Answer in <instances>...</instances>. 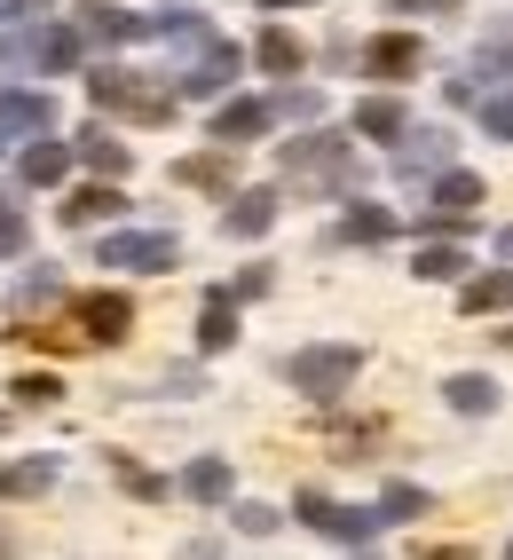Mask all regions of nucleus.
<instances>
[{
    "label": "nucleus",
    "mask_w": 513,
    "mask_h": 560,
    "mask_svg": "<svg viewBox=\"0 0 513 560\" xmlns=\"http://www.w3.org/2000/svg\"><path fill=\"white\" fill-rule=\"evenodd\" d=\"M505 560H513V545H505Z\"/></svg>",
    "instance_id": "49530a36"
},
{
    "label": "nucleus",
    "mask_w": 513,
    "mask_h": 560,
    "mask_svg": "<svg viewBox=\"0 0 513 560\" xmlns=\"http://www.w3.org/2000/svg\"><path fill=\"white\" fill-rule=\"evenodd\" d=\"M277 166H284V182H316V190H340L348 166H355V151H348L340 135H301V142H284V151H277Z\"/></svg>",
    "instance_id": "7ed1b4c3"
},
{
    "label": "nucleus",
    "mask_w": 513,
    "mask_h": 560,
    "mask_svg": "<svg viewBox=\"0 0 513 560\" xmlns=\"http://www.w3.org/2000/svg\"><path fill=\"white\" fill-rule=\"evenodd\" d=\"M88 32L95 40H142V32H151V16H135V9H112V0H88Z\"/></svg>",
    "instance_id": "b1692460"
},
{
    "label": "nucleus",
    "mask_w": 513,
    "mask_h": 560,
    "mask_svg": "<svg viewBox=\"0 0 513 560\" xmlns=\"http://www.w3.org/2000/svg\"><path fill=\"white\" fill-rule=\"evenodd\" d=\"M56 490V458H9L0 466V498H48Z\"/></svg>",
    "instance_id": "4be33fe9"
},
{
    "label": "nucleus",
    "mask_w": 513,
    "mask_h": 560,
    "mask_svg": "<svg viewBox=\"0 0 513 560\" xmlns=\"http://www.w3.org/2000/svg\"><path fill=\"white\" fill-rule=\"evenodd\" d=\"M24 237H32V230H24V213H16V206H0V260H16Z\"/></svg>",
    "instance_id": "e433bc0d"
},
{
    "label": "nucleus",
    "mask_w": 513,
    "mask_h": 560,
    "mask_svg": "<svg viewBox=\"0 0 513 560\" xmlns=\"http://www.w3.org/2000/svg\"><path fill=\"white\" fill-rule=\"evenodd\" d=\"M56 127V103L48 95H0V135H48Z\"/></svg>",
    "instance_id": "dca6fc26"
},
{
    "label": "nucleus",
    "mask_w": 513,
    "mask_h": 560,
    "mask_svg": "<svg viewBox=\"0 0 513 560\" xmlns=\"http://www.w3.org/2000/svg\"><path fill=\"white\" fill-rule=\"evenodd\" d=\"M253 56H261V71H277V80H301V71H308V48H301V32H284V24H269Z\"/></svg>",
    "instance_id": "f3484780"
},
{
    "label": "nucleus",
    "mask_w": 513,
    "mask_h": 560,
    "mask_svg": "<svg viewBox=\"0 0 513 560\" xmlns=\"http://www.w3.org/2000/svg\"><path fill=\"white\" fill-rule=\"evenodd\" d=\"M9 552H16V545H9V537H0V560H9Z\"/></svg>",
    "instance_id": "a18cd8bd"
},
{
    "label": "nucleus",
    "mask_w": 513,
    "mask_h": 560,
    "mask_svg": "<svg viewBox=\"0 0 513 560\" xmlns=\"http://www.w3.org/2000/svg\"><path fill=\"white\" fill-rule=\"evenodd\" d=\"M269 9H316V0H269Z\"/></svg>",
    "instance_id": "37998d69"
},
{
    "label": "nucleus",
    "mask_w": 513,
    "mask_h": 560,
    "mask_svg": "<svg viewBox=\"0 0 513 560\" xmlns=\"http://www.w3.org/2000/svg\"><path fill=\"white\" fill-rule=\"evenodd\" d=\"M316 110H324V95H316V88H284V95L269 103V127H277V119H301V127H308Z\"/></svg>",
    "instance_id": "7c9ffc66"
},
{
    "label": "nucleus",
    "mask_w": 513,
    "mask_h": 560,
    "mask_svg": "<svg viewBox=\"0 0 513 560\" xmlns=\"http://www.w3.org/2000/svg\"><path fill=\"white\" fill-rule=\"evenodd\" d=\"M16 340H24V348H48V355H80V348H88L80 331H63V324H40V331H16Z\"/></svg>",
    "instance_id": "72a5a7b5"
},
{
    "label": "nucleus",
    "mask_w": 513,
    "mask_h": 560,
    "mask_svg": "<svg viewBox=\"0 0 513 560\" xmlns=\"http://www.w3.org/2000/svg\"><path fill=\"white\" fill-rule=\"evenodd\" d=\"M355 371H363V348L355 340H316V348H292L284 355V387L308 395V402H333V395L355 387Z\"/></svg>",
    "instance_id": "f257e3e1"
},
{
    "label": "nucleus",
    "mask_w": 513,
    "mask_h": 560,
    "mask_svg": "<svg viewBox=\"0 0 513 560\" xmlns=\"http://www.w3.org/2000/svg\"><path fill=\"white\" fill-rule=\"evenodd\" d=\"M24 56L40 63V71H71V63H80V32H71V24H32Z\"/></svg>",
    "instance_id": "4468645a"
},
{
    "label": "nucleus",
    "mask_w": 513,
    "mask_h": 560,
    "mask_svg": "<svg viewBox=\"0 0 513 560\" xmlns=\"http://www.w3.org/2000/svg\"><path fill=\"white\" fill-rule=\"evenodd\" d=\"M340 237H348V245H387V237H395V213L355 198V206H348V221H340Z\"/></svg>",
    "instance_id": "cd10ccee"
},
{
    "label": "nucleus",
    "mask_w": 513,
    "mask_h": 560,
    "mask_svg": "<svg viewBox=\"0 0 513 560\" xmlns=\"http://www.w3.org/2000/svg\"><path fill=\"white\" fill-rule=\"evenodd\" d=\"M451 159H458V142H451V127H411L395 142V182H434V174H451Z\"/></svg>",
    "instance_id": "423d86ee"
},
{
    "label": "nucleus",
    "mask_w": 513,
    "mask_h": 560,
    "mask_svg": "<svg viewBox=\"0 0 513 560\" xmlns=\"http://www.w3.org/2000/svg\"><path fill=\"white\" fill-rule=\"evenodd\" d=\"M174 182H190V190H222L237 182V151H198V159H174Z\"/></svg>",
    "instance_id": "2eb2a0df"
},
{
    "label": "nucleus",
    "mask_w": 513,
    "mask_h": 560,
    "mask_svg": "<svg viewBox=\"0 0 513 560\" xmlns=\"http://www.w3.org/2000/svg\"><path fill=\"white\" fill-rule=\"evenodd\" d=\"M182 560H213V545H182Z\"/></svg>",
    "instance_id": "a19ab883"
},
{
    "label": "nucleus",
    "mask_w": 513,
    "mask_h": 560,
    "mask_svg": "<svg viewBox=\"0 0 513 560\" xmlns=\"http://www.w3.org/2000/svg\"><path fill=\"white\" fill-rule=\"evenodd\" d=\"M434 513V498L419 490V481H387V498L372 505V521H380V529H387V521H427Z\"/></svg>",
    "instance_id": "393cba45"
},
{
    "label": "nucleus",
    "mask_w": 513,
    "mask_h": 560,
    "mask_svg": "<svg viewBox=\"0 0 513 560\" xmlns=\"http://www.w3.org/2000/svg\"><path fill=\"white\" fill-rule=\"evenodd\" d=\"M0 16H16V0H0Z\"/></svg>",
    "instance_id": "c03bdc74"
},
{
    "label": "nucleus",
    "mask_w": 513,
    "mask_h": 560,
    "mask_svg": "<svg viewBox=\"0 0 513 560\" xmlns=\"http://www.w3.org/2000/svg\"><path fill=\"white\" fill-rule=\"evenodd\" d=\"M0 427H9V419H0Z\"/></svg>",
    "instance_id": "09e8293b"
},
{
    "label": "nucleus",
    "mask_w": 513,
    "mask_h": 560,
    "mask_svg": "<svg viewBox=\"0 0 513 560\" xmlns=\"http://www.w3.org/2000/svg\"><path fill=\"white\" fill-rule=\"evenodd\" d=\"M222 230H230L237 245L269 237V230H277V190H237V198L222 206Z\"/></svg>",
    "instance_id": "9d476101"
},
{
    "label": "nucleus",
    "mask_w": 513,
    "mask_h": 560,
    "mask_svg": "<svg viewBox=\"0 0 513 560\" xmlns=\"http://www.w3.org/2000/svg\"><path fill=\"white\" fill-rule=\"evenodd\" d=\"M261 135H269V103L237 95V103L213 110V142H222V151H237V142H261Z\"/></svg>",
    "instance_id": "f8f14e48"
},
{
    "label": "nucleus",
    "mask_w": 513,
    "mask_h": 560,
    "mask_svg": "<svg viewBox=\"0 0 513 560\" xmlns=\"http://www.w3.org/2000/svg\"><path fill=\"white\" fill-rule=\"evenodd\" d=\"M127 331H135V301H127V292H88V301H80V340L88 348H119Z\"/></svg>",
    "instance_id": "6e6552de"
},
{
    "label": "nucleus",
    "mask_w": 513,
    "mask_h": 560,
    "mask_svg": "<svg viewBox=\"0 0 513 560\" xmlns=\"http://www.w3.org/2000/svg\"><path fill=\"white\" fill-rule=\"evenodd\" d=\"M498 253H505V260H513V221H505V230H498Z\"/></svg>",
    "instance_id": "79ce46f5"
},
{
    "label": "nucleus",
    "mask_w": 513,
    "mask_h": 560,
    "mask_svg": "<svg viewBox=\"0 0 513 560\" xmlns=\"http://www.w3.org/2000/svg\"><path fill=\"white\" fill-rule=\"evenodd\" d=\"M48 301H63V277L40 269V277H24V284H16V308H48Z\"/></svg>",
    "instance_id": "f704fd0d"
},
{
    "label": "nucleus",
    "mask_w": 513,
    "mask_h": 560,
    "mask_svg": "<svg viewBox=\"0 0 513 560\" xmlns=\"http://www.w3.org/2000/svg\"><path fill=\"white\" fill-rule=\"evenodd\" d=\"M182 245L166 230H119V237H103V269H174Z\"/></svg>",
    "instance_id": "0eeeda50"
},
{
    "label": "nucleus",
    "mask_w": 513,
    "mask_h": 560,
    "mask_svg": "<svg viewBox=\"0 0 513 560\" xmlns=\"http://www.w3.org/2000/svg\"><path fill=\"white\" fill-rule=\"evenodd\" d=\"M482 174H466V166H451V174H434V190H427V230H466L474 213H482Z\"/></svg>",
    "instance_id": "20e7f679"
},
{
    "label": "nucleus",
    "mask_w": 513,
    "mask_h": 560,
    "mask_svg": "<svg viewBox=\"0 0 513 560\" xmlns=\"http://www.w3.org/2000/svg\"><path fill=\"white\" fill-rule=\"evenodd\" d=\"M237 529H245V537H269L277 513H269V505H237Z\"/></svg>",
    "instance_id": "4c0bfd02"
},
{
    "label": "nucleus",
    "mask_w": 513,
    "mask_h": 560,
    "mask_svg": "<svg viewBox=\"0 0 513 560\" xmlns=\"http://www.w3.org/2000/svg\"><path fill=\"white\" fill-rule=\"evenodd\" d=\"M56 9V0H16V16H48Z\"/></svg>",
    "instance_id": "ea45409f"
},
{
    "label": "nucleus",
    "mask_w": 513,
    "mask_h": 560,
    "mask_svg": "<svg viewBox=\"0 0 513 560\" xmlns=\"http://www.w3.org/2000/svg\"><path fill=\"white\" fill-rule=\"evenodd\" d=\"M482 135L513 142V95H482Z\"/></svg>",
    "instance_id": "c9c22d12"
},
{
    "label": "nucleus",
    "mask_w": 513,
    "mask_h": 560,
    "mask_svg": "<svg viewBox=\"0 0 513 560\" xmlns=\"http://www.w3.org/2000/svg\"><path fill=\"white\" fill-rule=\"evenodd\" d=\"M419 63H427V48L411 40V32H380V40L363 48V71H372V80H411Z\"/></svg>",
    "instance_id": "9b49d317"
},
{
    "label": "nucleus",
    "mask_w": 513,
    "mask_h": 560,
    "mask_svg": "<svg viewBox=\"0 0 513 560\" xmlns=\"http://www.w3.org/2000/svg\"><path fill=\"white\" fill-rule=\"evenodd\" d=\"M466 269H474V260H466L458 245H419V260H411V277H419V284H458Z\"/></svg>",
    "instance_id": "a878e982"
},
{
    "label": "nucleus",
    "mask_w": 513,
    "mask_h": 560,
    "mask_svg": "<svg viewBox=\"0 0 513 560\" xmlns=\"http://www.w3.org/2000/svg\"><path fill=\"white\" fill-rule=\"evenodd\" d=\"M443 402H451V410H466V419H490V410H498V387L482 380V371H458V380L443 387Z\"/></svg>",
    "instance_id": "bb28decb"
},
{
    "label": "nucleus",
    "mask_w": 513,
    "mask_h": 560,
    "mask_svg": "<svg viewBox=\"0 0 513 560\" xmlns=\"http://www.w3.org/2000/svg\"><path fill=\"white\" fill-rule=\"evenodd\" d=\"M237 71H245V56L222 40V32H213V40H198V63H182V71H174V103H182V95H222Z\"/></svg>",
    "instance_id": "39448f33"
},
{
    "label": "nucleus",
    "mask_w": 513,
    "mask_h": 560,
    "mask_svg": "<svg viewBox=\"0 0 513 560\" xmlns=\"http://www.w3.org/2000/svg\"><path fill=\"white\" fill-rule=\"evenodd\" d=\"M230 490H237L230 458H198L190 474H182V498H198V505H230Z\"/></svg>",
    "instance_id": "412c9836"
},
{
    "label": "nucleus",
    "mask_w": 513,
    "mask_h": 560,
    "mask_svg": "<svg viewBox=\"0 0 513 560\" xmlns=\"http://www.w3.org/2000/svg\"><path fill=\"white\" fill-rule=\"evenodd\" d=\"M292 505H301V521H308V529L340 537V545H372V529H380L372 513H348V505H333V498H292Z\"/></svg>",
    "instance_id": "1a4fd4ad"
},
{
    "label": "nucleus",
    "mask_w": 513,
    "mask_h": 560,
    "mask_svg": "<svg viewBox=\"0 0 513 560\" xmlns=\"http://www.w3.org/2000/svg\"><path fill=\"white\" fill-rule=\"evenodd\" d=\"M112 474H119V490H127V498H142V505H159V498H166V474L135 466V458H112Z\"/></svg>",
    "instance_id": "c756f323"
},
{
    "label": "nucleus",
    "mask_w": 513,
    "mask_h": 560,
    "mask_svg": "<svg viewBox=\"0 0 513 560\" xmlns=\"http://www.w3.org/2000/svg\"><path fill=\"white\" fill-rule=\"evenodd\" d=\"M230 340H237V301H230V292H206V308H198V348L222 355Z\"/></svg>",
    "instance_id": "aec40b11"
},
{
    "label": "nucleus",
    "mask_w": 513,
    "mask_h": 560,
    "mask_svg": "<svg viewBox=\"0 0 513 560\" xmlns=\"http://www.w3.org/2000/svg\"><path fill=\"white\" fill-rule=\"evenodd\" d=\"M363 560H372V552H363Z\"/></svg>",
    "instance_id": "de8ad7c7"
},
{
    "label": "nucleus",
    "mask_w": 513,
    "mask_h": 560,
    "mask_svg": "<svg viewBox=\"0 0 513 560\" xmlns=\"http://www.w3.org/2000/svg\"><path fill=\"white\" fill-rule=\"evenodd\" d=\"M63 174H71V151H63V142H32V151H24V182H40V190H56Z\"/></svg>",
    "instance_id": "c85d7f7f"
},
{
    "label": "nucleus",
    "mask_w": 513,
    "mask_h": 560,
    "mask_svg": "<svg viewBox=\"0 0 513 560\" xmlns=\"http://www.w3.org/2000/svg\"><path fill=\"white\" fill-rule=\"evenodd\" d=\"M458 308H466V316H498V308H513V269H490V277H466V292H458Z\"/></svg>",
    "instance_id": "5701e85b"
},
{
    "label": "nucleus",
    "mask_w": 513,
    "mask_h": 560,
    "mask_svg": "<svg viewBox=\"0 0 513 560\" xmlns=\"http://www.w3.org/2000/svg\"><path fill=\"white\" fill-rule=\"evenodd\" d=\"M71 159H80V166H88L95 182H119V174L135 166V159H127V142H112L103 127H88V135H80V151H71Z\"/></svg>",
    "instance_id": "6ab92c4d"
},
{
    "label": "nucleus",
    "mask_w": 513,
    "mask_h": 560,
    "mask_svg": "<svg viewBox=\"0 0 513 560\" xmlns=\"http://www.w3.org/2000/svg\"><path fill=\"white\" fill-rule=\"evenodd\" d=\"M119 213H127L119 182H88V190L63 198V221H71V230H103V221H119Z\"/></svg>",
    "instance_id": "ddd939ff"
},
{
    "label": "nucleus",
    "mask_w": 513,
    "mask_h": 560,
    "mask_svg": "<svg viewBox=\"0 0 513 560\" xmlns=\"http://www.w3.org/2000/svg\"><path fill=\"white\" fill-rule=\"evenodd\" d=\"M88 95H95V110H119V119H142V127H166L174 119V95L151 88L142 71H119V63H95L88 71Z\"/></svg>",
    "instance_id": "f03ea898"
},
{
    "label": "nucleus",
    "mask_w": 513,
    "mask_h": 560,
    "mask_svg": "<svg viewBox=\"0 0 513 560\" xmlns=\"http://www.w3.org/2000/svg\"><path fill=\"white\" fill-rule=\"evenodd\" d=\"M355 135H372V142H403V135H411V110H403L395 95H372V103H355Z\"/></svg>",
    "instance_id": "a211bd4d"
},
{
    "label": "nucleus",
    "mask_w": 513,
    "mask_h": 560,
    "mask_svg": "<svg viewBox=\"0 0 513 560\" xmlns=\"http://www.w3.org/2000/svg\"><path fill=\"white\" fill-rule=\"evenodd\" d=\"M474 71H490V80H513V32H490L482 56H474Z\"/></svg>",
    "instance_id": "473e14b6"
},
{
    "label": "nucleus",
    "mask_w": 513,
    "mask_h": 560,
    "mask_svg": "<svg viewBox=\"0 0 513 560\" xmlns=\"http://www.w3.org/2000/svg\"><path fill=\"white\" fill-rule=\"evenodd\" d=\"M9 395H16V402H24V410H48V402H63V387H56V380H48V371H24V380H16V387H9Z\"/></svg>",
    "instance_id": "2f4dec72"
},
{
    "label": "nucleus",
    "mask_w": 513,
    "mask_h": 560,
    "mask_svg": "<svg viewBox=\"0 0 513 560\" xmlns=\"http://www.w3.org/2000/svg\"><path fill=\"white\" fill-rule=\"evenodd\" d=\"M419 560H482L474 545H419Z\"/></svg>",
    "instance_id": "58836bf2"
}]
</instances>
